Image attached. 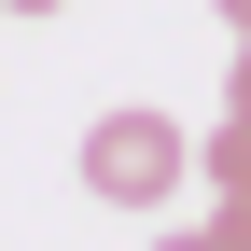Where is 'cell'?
<instances>
[{"label": "cell", "mask_w": 251, "mask_h": 251, "mask_svg": "<svg viewBox=\"0 0 251 251\" xmlns=\"http://www.w3.org/2000/svg\"><path fill=\"white\" fill-rule=\"evenodd\" d=\"M181 181H196V140L168 112H98L84 126V196L98 209H168Z\"/></svg>", "instance_id": "obj_1"}, {"label": "cell", "mask_w": 251, "mask_h": 251, "mask_svg": "<svg viewBox=\"0 0 251 251\" xmlns=\"http://www.w3.org/2000/svg\"><path fill=\"white\" fill-rule=\"evenodd\" d=\"M196 168H209V196H251V112L209 126V153H196Z\"/></svg>", "instance_id": "obj_2"}, {"label": "cell", "mask_w": 251, "mask_h": 251, "mask_svg": "<svg viewBox=\"0 0 251 251\" xmlns=\"http://www.w3.org/2000/svg\"><path fill=\"white\" fill-rule=\"evenodd\" d=\"M209 251H251V196H209Z\"/></svg>", "instance_id": "obj_3"}, {"label": "cell", "mask_w": 251, "mask_h": 251, "mask_svg": "<svg viewBox=\"0 0 251 251\" xmlns=\"http://www.w3.org/2000/svg\"><path fill=\"white\" fill-rule=\"evenodd\" d=\"M209 14H224V28H237V42H251V0H209Z\"/></svg>", "instance_id": "obj_4"}, {"label": "cell", "mask_w": 251, "mask_h": 251, "mask_svg": "<svg viewBox=\"0 0 251 251\" xmlns=\"http://www.w3.org/2000/svg\"><path fill=\"white\" fill-rule=\"evenodd\" d=\"M153 251H209V224H196V237H153Z\"/></svg>", "instance_id": "obj_5"}, {"label": "cell", "mask_w": 251, "mask_h": 251, "mask_svg": "<svg viewBox=\"0 0 251 251\" xmlns=\"http://www.w3.org/2000/svg\"><path fill=\"white\" fill-rule=\"evenodd\" d=\"M237 112H251V42H237Z\"/></svg>", "instance_id": "obj_6"}, {"label": "cell", "mask_w": 251, "mask_h": 251, "mask_svg": "<svg viewBox=\"0 0 251 251\" xmlns=\"http://www.w3.org/2000/svg\"><path fill=\"white\" fill-rule=\"evenodd\" d=\"M0 14H56V0H0Z\"/></svg>", "instance_id": "obj_7"}]
</instances>
